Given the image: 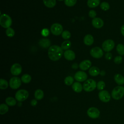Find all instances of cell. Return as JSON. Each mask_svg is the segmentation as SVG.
Here are the masks:
<instances>
[{"instance_id":"6da1fadb","label":"cell","mask_w":124,"mask_h":124,"mask_svg":"<svg viewBox=\"0 0 124 124\" xmlns=\"http://www.w3.org/2000/svg\"><path fill=\"white\" fill-rule=\"evenodd\" d=\"M62 52L61 47L57 45H52L48 48V56L51 60L57 61L62 57Z\"/></svg>"},{"instance_id":"7a4b0ae2","label":"cell","mask_w":124,"mask_h":124,"mask_svg":"<svg viewBox=\"0 0 124 124\" xmlns=\"http://www.w3.org/2000/svg\"><path fill=\"white\" fill-rule=\"evenodd\" d=\"M111 97L115 100H119L124 95V87L122 86L115 87L112 91Z\"/></svg>"},{"instance_id":"3957f363","label":"cell","mask_w":124,"mask_h":124,"mask_svg":"<svg viewBox=\"0 0 124 124\" xmlns=\"http://www.w3.org/2000/svg\"><path fill=\"white\" fill-rule=\"evenodd\" d=\"M97 84L96 81L93 79H87L83 84V90L87 92H90L96 88Z\"/></svg>"},{"instance_id":"277c9868","label":"cell","mask_w":124,"mask_h":124,"mask_svg":"<svg viewBox=\"0 0 124 124\" xmlns=\"http://www.w3.org/2000/svg\"><path fill=\"white\" fill-rule=\"evenodd\" d=\"M12 23V20L9 16L6 14L1 15L0 16V24L4 28H9Z\"/></svg>"},{"instance_id":"5b68a950","label":"cell","mask_w":124,"mask_h":124,"mask_svg":"<svg viewBox=\"0 0 124 124\" xmlns=\"http://www.w3.org/2000/svg\"><path fill=\"white\" fill-rule=\"evenodd\" d=\"M29 92L25 89L18 90L15 94V98L19 102H23L29 97Z\"/></svg>"},{"instance_id":"8992f818","label":"cell","mask_w":124,"mask_h":124,"mask_svg":"<svg viewBox=\"0 0 124 124\" xmlns=\"http://www.w3.org/2000/svg\"><path fill=\"white\" fill-rule=\"evenodd\" d=\"M115 46V43L112 39H107L103 42L102 44V49L106 52H108L111 51Z\"/></svg>"},{"instance_id":"52a82bcc","label":"cell","mask_w":124,"mask_h":124,"mask_svg":"<svg viewBox=\"0 0 124 124\" xmlns=\"http://www.w3.org/2000/svg\"><path fill=\"white\" fill-rule=\"evenodd\" d=\"M21 79L17 77H13L9 80V86L11 88L16 90L19 88L21 84Z\"/></svg>"},{"instance_id":"ba28073f","label":"cell","mask_w":124,"mask_h":124,"mask_svg":"<svg viewBox=\"0 0 124 124\" xmlns=\"http://www.w3.org/2000/svg\"><path fill=\"white\" fill-rule=\"evenodd\" d=\"M63 28L61 24L59 23H54L50 27V31L54 35H59L62 33Z\"/></svg>"},{"instance_id":"9c48e42d","label":"cell","mask_w":124,"mask_h":124,"mask_svg":"<svg viewBox=\"0 0 124 124\" xmlns=\"http://www.w3.org/2000/svg\"><path fill=\"white\" fill-rule=\"evenodd\" d=\"M90 54L91 55L96 59H99L101 58L104 54L103 50L99 47L96 46L92 48L90 50Z\"/></svg>"},{"instance_id":"30bf717a","label":"cell","mask_w":124,"mask_h":124,"mask_svg":"<svg viewBox=\"0 0 124 124\" xmlns=\"http://www.w3.org/2000/svg\"><path fill=\"white\" fill-rule=\"evenodd\" d=\"M98 97L99 99L103 102L107 103L110 100V94L108 91L106 90H102L98 93Z\"/></svg>"},{"instance_id":"8fae6325","label":"cell","mask_w":124,"mask_h":124,"mask_svg":"<svg viewBox=\"0 0 124 124\" xmlns=\"http://www.w3.org/2000/svg\"><path fill=\"white\" fill-rule=\"evenodd\" d=\"M87 113L88 116L92 119H96L100 115V111L95 107H91L87 110Z\"/></svg>"},{"instance_id":"7c38bea8","label":"cell","mask_w":124,"mask_h":124,"mask_svg":"<svg viewBox=\"0 0 124 124\" xmlns=\"http://www.w3.org/2000/svg\"><path fill=\"white\" fill-rule=\"evenodd\" d=\"M87 74L82 71L77 72L74 75V78L78 82L85 81L87 80Z\"/></svg>"},{"instance_id":"4fadbf2b","label":"cell","mask_w":124,"mask_h":124,"mask_svg":"<svg viewBox=\"0 0 124 124\" xmlns=\"http://www.w3.org/2000/svg\"><path fill=\"white\" fill-rule=\"evenodd\" d=\"M11 74L14 76H18L22 72V67L21 65L18 63L13 64L10 69Z\"/></svg>"},{"instance_id":"5bb4252c","label":"cell","mask_w":124,"mask_h":124,"mask_svg":"<svg viewBox=\"0 0 124 124\" xmlns=\"http://www.w3.org/2000/svg\"><path fill=\"white\" fill-rule=\"evenodd\" d=\"M92 24L93 27L96 29H100L104 25L103 20L99 17H95L93 19Z\"/></svg>"},{"instance_id":"9a60e30c","label":"cell","mask_w":124,"mask_h":124,"mask_svg":"<svg viewBox=\"0 0 124 124\" xmlns=\"http://www.w3.org/2000/svg\"><path fill=\"white\" fill-rule=\"evenodd\" d=\"M91 65H92V62L90 60H83L79 63V67L81 70L85 71L90 68L91 66Z\"/></svg>"},{"instance_id":"2e32d148","label":"cell","mask_w":124,"mask_h":124,"mask_svg":"<svg viewBox=\"0 0 124 124\" xmlns=\"http://www.w3.org/2000/svg\"><path fill=\"white\" fill-rule=\"evenodd\" d=\"M64 57L68 61H73L75 59L76 55L75 52L70 49H68L64 52Z\"/></svg>"},{"instance_id":"e0dca14e","label":"cell","mask_w":124,"mask_h":124,"mask_svg":"<svg viewBox=\"0 0 124 124\" xmlns=\"http://www.w3.org/2000/svg\"><path fill=\"white\" fill-rule=\"evenodd\" d=\"M72 88L74 92L78 93H80L83 89V86L78 81L74 82V83L72 85Z\"/></svg>"},{"instance_id":"ac0fdd59","label":"cell","mask_w":124,"mask_h":124,"mask_svg":"<svg viewBox=\"0 0 124 124\" xmlns=\"http://www.w3.org/2000/svg\"><path fill=\"white\" fill-rule=\"evenodd\" d=\"M51 44V42L49 39L47 38H43L40 40L39 45L43 48H46L48 47Z\"/></svg>"},{"instance_id":"d6986e66","label":"cell","mask_w":124,"mask_h":124,"mask_svg":"<svg viewBox=\"0 0 124 124\" xmlns=\"http://www.w3.org/2000/svg\"><path fill=\"white\" fill-rule=\"evenodd\" d=\"M115 82L119 85L124 84V77L120 74H116L114 76Z\"/></svg>"},{"instance_id":"ffe728a7","label":"cell","mask_w":124,"mask_h":124,"mask_svg":"<svg viewBox=\"0 0 124 124\" xmlns=\"http://www.w3.org/2000/svg\"><path fill=\"white\" fill-rule=\"evenodd\" d=\"M83 42L85 45L87 46H91L94 42L93 37L91 34H87L84 37Z\"/></svg>"},{"instance_id":"44dd1931","label":"cell","mask_w":124,"mask_h":124,"mask_svg":"<svg viewBox=\"0 0 124 124\" xmlns=\"http://www.w3.org/2000/svg\"><path fill=\"white\" fill-rule=\"evenodd\" d=\"M100 71L99 69L96 66H92L89 68V73L93 77H95L100 74Z\"/></svg>"},{"instance_id":"7402d4cb","label":"cell","mask_w":124,"mask_h":124,"mask_svg":"<svg viewBox=\"0 0 124 124\" xmlns=\"http://www.w3.org/2000/svg\"><path fill=\"white\" fill-rule=\"evenodd\" d=\"M34 97L37 100H40L44 97V93L43 90L41 89H37L34 92Z\"/></svg>"},{"instance_id":"603a6c76","label":"cell","mask_w":124,"mask_h":124,"mask_svg":"<svg viewBox=\"0 0 124 124\" xmlns=\"http://www.w3.org/2000/svg\"><path fill=\"white\" fill-rule=\"evenodd\" d=\"M16 100L13 97H8L5 99L6 104L9 106H14L16 104Z\"/></svg>"},{"instance_id":"cb8c5ba5","label":"cell","mask_w":124,"mask_h":124,"mask_svg":"<svg viewBox=\"0 0 124 124\" xmlns=\"http://www.w3.org/2000/svg\"><path fill=\"white\" fill-rule=\"evenodd\" d=\"M100 0H88L87 5L90 8H95L100 4Z\"/></svg>"},{"instance_id":"d4e9b609","label":"cell","mask_w":124,"mask_h":124,"mask_svg":"<svg viewBox=\"0 0 124 124\" xmlns=\"http://www.w3.org/2000/svg\"><path fill=\"white\" fill-rule=\"evenodd\" d=\"M44 4L48 8L54 7L56 3V0H43Z\"/></svg>"},{"instance_id":"484cf974","label":"cell","mask_w":124,"mask_h":124,"mask_svg":"<svg viewBox=\"0 0 124 124\" xmlns=\"http://www.w3.org/2000/svg\"><path fill=\"white\" fill-rule=\"evenodd\" d=\"M9 110L8 106L6 104H1L0 105V114L3 115L6 113Z\"/></svg>"},{"instance_id":"4316f807","label":"cell","mask_w":124,"mask_h":124,"mask_svg":"<svg viewBox=\"0 0 124 124\" xmlns=\"http://www.w3.org/2000/svg\"><path fill=\"white\" fill-rule=\"evenodd\" d=\"M21 80L22 82L24 83H29L31 81V77L30 75L28 74H24L21 77Z\"/></svg>"},{"instance_id":"83f0119b","label":"cell","mask_w":124,"mask_h":124,"mask_svg":"<svg viewBox=\"0 0 124 124\" xmlns=\"http://www.w3.org/2000/svg\"><path fill=\"white\" fill-rule=\"evenodd\" d=\"M116 51L120 56L124 55V45L118 44L116 46Z\"/></svg>"},{"instance_id":"f1b7e54d","label":"cell","mask_w":124,"mask_h":124,"mask_svg":"<svg viewBox=\"0 0 124 124\" xmlns=\"http://www.w3.org/2000/svg\"><path fill=\"white\" fill-rule=\"evenodd\" d=\"M9 84H8V81L3 78H0V89L1 90H5L6 89Z\"/></svg>"},{"instance_id":"f546056e","label":"cell","mask_w":124,"mask_h":124,"mask_svg":"<svg viewBox=\"0 0 124 124\" xmlns=\"http://www.w3.org/2000/svg\"><path fill=\"white\" fill-rule=\"evenodd\" d=\"M71 46V43L69 40H66L63 42L61 45V48L63 50H68Z\"/></svg>"},{"instance_id":"4dcf8cb0","label":"cell","mask_w":124,"mask_h":124,"mask_svg":"<svg viewBox=\"0 0 124 124\" xmlns=\"http://www.w3.org/2000/svg\"><path fill=\"white\" fill-rule=\"evenodd\" d=\"M74 78L72 76H67L66 77L64 80L65 84L67 86H70L72 85L74 83Z\"/></svg>"},{"instance_id":"1f68e13d","label":"cell","mask_w":124,"mask_h":124,"mask_svg":"<svg viewBox=\"0 0 124 124\" xmlns=\"http://www.w3.org/2000/svg\"><path fill=\"white\" fill-rule=\"evenodd\" d=\"M100 7L102 10L106 11L109 10L110 8V5L108 2L106 1H103L101 2L100 4Z\"/></svg>"},{"instance_id":"d6a6232c","label":"cell","mask_w":124,"mask_h":124,"mask_svg":"<svg viewBox=\"0 0 124 124\" xmlns=\"http://www.w3.org/2000/svg\"><path fill=\"white\" fill-rule=\"evenodd\" d=\"M15 33V31L12 28L9 27V28H7L6 30V34L8 37H12L14 36Z\"/></svg>"},{"instance_id":"836d02e7","label":"cell","mask_w":124,"mask_h":124,"mask_svg":"<svg viewBox=\"0 0 124 124\" xmlns=\"http://www.w3.org/2000/svg\"><path fill=\"white\" fill-rule=\"evenodd\" d=\"M77 0H64V3L68 7H72L74 6Z\"/></svg>"},{"instance_id":"e575fe53","label":"cell","mask_w":124,"mask_h":124,"mask_svg":"<svg viewBox=\"0 0 124 124\" xmlns=\"http://www.w3.org/2000/svg\"><path fill=\"white\" fill-rule=\"evenodd\" d=\"M62 37L63 39L65 40H67L70 38L71 33L68 31H62Z\"/></svg>"},{"instance_id":"d590c367","label":"cell","mask_w":124,"mask_h":124,"mask_svg":"<svg viewBox=\"0 0 124 124\" xmlns=\"http://www.w3.org/2000/svg\"><path fill=\"white\" fill-rule=\"evenodd\" d=\"M105 86H106V84L105 82L102 80H101L97 82L96 87L98 90L102 91V90H103V89L105 88Z\"/></svg>"},{"instance_id":"8d00e7d4","label":"cell","mask_w":124,"mask_h":124,"mask_svg":"<svg viewBox=\"0 0 124 124\" xmlns=\"http://www.w3.org/2000/svg\"><path fill=\"white\" fill-rule=\"evenodd\" d=\"M123 61V57L122 56L119 55V56H116L113 60L114 62L116 64H120Z\"/></svg>"},{"instance_id":"74e56055","label":"cell","mask_w":124,"mask_h":124,"mask_svg":"<svg viewBox=\"0 0 124 124\" xmlns=\"http://www.w3.org/2000/svg\"><path fill=\"white\" fill-rule=\"evenodd\" d=\"M96 16V12L94 10H91L89 12V16L91 18H94Z\"/></svg>"},{"instance_id":"f35d334b","label":"cell","mask_w":124,"mask_h":124,"mask_svg":"<svg viewBox=\"0 0 124 124\" xmlns=\"http://www.w3.org/2000/svg\"><path fill=\"white\" fill-rule=\"evenodd\" d=\"M105 58L106 59H107V60H110L112 58V55L111 54V53L108 52H107L105 54Z\"/></svg>"},{"instance_id":"ab89813d","label":"cell","mask_w":124,"mask_h":124,"mask_svg":"<svg viewBox=\"0 0 124 124\" xmlns=\"http://www.w3.org/2000/svg\"><path fill=\"white\" fill-rule=\"evenodd\" d=\"M49 31L47 29H44L42 31V34L44 36H47L49 34Z\"/></svg>"},{"instance_id":"60d3db41","label":"cell","mask_w":124,"mask_h":124,"mask_svg":"<svg viewBox=\"0 0 124 124\" xmlns=\"http://www.w3.org/2000/svg\"><path fill=\"white\" fill-rule=\"evenodd\" d=\"M37 100H36V99H33L32 100H31V105L32 106H36L37 104Z\"/></svg>"},{"instance_id":"b9f144b4","label":"cell","mask_w":124,"mask_h":124,"mask_svg":"<svg viewBox=\"0 0 124 124\" xmlns=\"http://www.w3.org/2000/svg\"><path fill=\"white\" fill-rule=\"evenodd\" d=\"M120 31H121V34H122L123 36H124V24L123 25L121 26Z\"/></svg>"},{"instance_id":"7bdbcfd3","label":"cell","mask_w":124,"mask_h":124,"mask_svg":"<svg viewBox=\"0 0 124 124\" xmlns=\"http://www.w3.org/2000/svg\"><path fill=\"white\" fill-rule=\"evenodd\" d=\"M72 67L73 68H74V69H77V68H78V65L77 63H73V64L72 66Z\"/></svg>"},{"instance_id":"ee69618b","label":"cell","mask_w":124,"mask_h":124,"mask_svg":"<svg viewBox=\"0 0 124 124\" xmlns=\"http://www.w3.org/2000/svg\"><path fill=\"white\" fill-rule=\"evenodd\" d=\"M100 75H101V76H105V74H106V72H105V71L102 70V71H100Z\"/></svg>"},{"instance_id":"f6af8a7d","label":"cell","mask_w":124,"mask_h":124,"mask_svg":"<svg viewBox=\"0 0 124 124\" xmlns=\"http://www.w3.org/2000/svg\"><path fill=\"white\" fill-rule=\"evenodd\" d=\"M59 0V1H62V0Z\"/></svg>"},{"instance_id":"bcb514c9","label":"cell","mask_w":124,"mask_h":124,"mask_svg":"<svg viewBox=\"0 0 124 124\" xmlns=\"http://www.w3.org/2000/svg\"></svg>"}]
</instances>
